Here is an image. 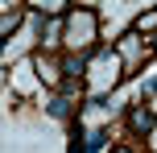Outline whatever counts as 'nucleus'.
I'll list each match as a JSON object with an SVG mask.
<instances>
[{"label":"nucleus","mask_w":157,"mask_h":153,"mask_svg":"<svg viewBox=\"0 0 157 153\" xmlns=\"http://www.w3.org/2000/svg\"><path fill=\"white\" fill-rule=\"evenodd\" d=\"M95 29H99V17H95V8H66V41H71L75 50H91L95 41Z\"/></svg>","instance_id":"1"},{"label":"nucleus","mask_w":157,"mask_h":153,"mask_svg":"<svg viewBox=\"0 0 157 153\" xmlns=\"http://www.w3.org/2000/svg\"><path fill=\"white\" fill-rule=\"evenodd\" d=\"M128 124L141 128V132H149V128H157V116H149L145 108H132V112H128Z\"/></svg>","instance_id":"2"},{"label":"nucleus","mask_w":157,"mask_h":153,"mask_svg":"<svg viewBox=\"0 0 157 153\" xmlns=\"http://www.w3.org/2000/svg\"><path fill=\"white\" fill-rule=\"evenodd\" d=\"M87 62H91V50H87V54H71V58H66V75H87Z\"/></svg>","instance_id":"3"},{"label":"nucleus","mask_w":157,"mask_h":153,"mask_svg":"<svg viewBox=\"0 0 157 153\" xmlns=\"http://www.w3.org/2000/svg\"><path fill=\"white\" fill-rule=\"evenodd\" d=\"M103 145H108V128H91V132H87V153H95Z\"/></svg>","instance_id":"4"},{"label":"nucleus","mask_w":157,"mask_h":153,"mask_svg":"<svg viewBox=\"0 0 157 153\" xmlns=\"http://www.w3.org/2000/svg\"><path fill=\"white\" fill-rule=\"evenodd\" d=\"M136 33H157V13H145L136 21Z\"/></svg>","instance_id":"5"},{"label":"nucleus","mask_w":157,"mask_h":153,"mask_svg":"<svg viewBox=\"0 0 157 153\" xmlns=\"http://www.w3.org/2000/svg\"><path fill=\"white\" fill-rule=\"evenodd\" d=\"M50 116H58V120H62V116H71V104H66V95H58L54 104H50Z\"/></svg>","instance_id":"6"},{"label":"nucleus","mask_w":157,"mask_h":153,"mask_svg":"<svg viewBox=\"0 0 157 153\" xmlns=\"http://www.w3.org/2000/svg\"><path fill=\"white\" fill-rule=\"evenodd\" d=\"M17 21H21V13H17V8H13V13H4V33H13Z\"/></svg>","instance_id":"7"},{"label":"nucleus","mask_w":157,"mask_h":153,"mask_svg":"<svg viewBox=\"0 0 157 153\" xmlns=\"http://www.w3.org/2000/svg\"><path fill=\"white\" fill-rule=\"evenodd\" d=\"M116 153H132V149H116Z\"/></svg>","instance_id":"8"}]
</instances>
